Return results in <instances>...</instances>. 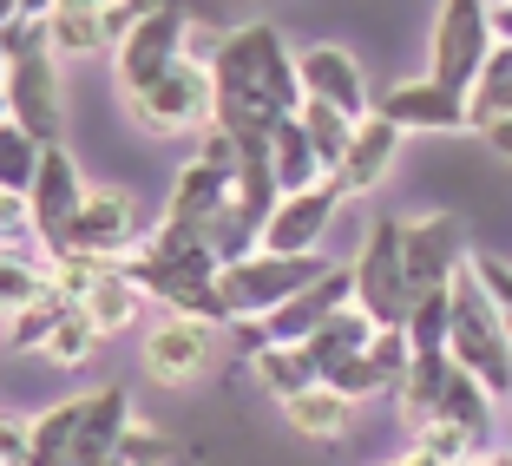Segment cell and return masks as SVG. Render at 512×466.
I'll return each mask as SVG.
<instances>
[{
  "label": "cell",
  "instance_id": "6da1fadb",
  "mask_svg": "<svg viewBox=\"0 0 512 466\" xmlns=\"http://www.w3.org/2000/svg\"><path fill=\"white\" fill-rule=\"evenodd\" d=\"M211 86H217L211 125H224L237 151H270V132L302 112L296 53L283 46L270 20H250L211 46Z\"/></svg>",
  "mask_w": 512,
  "mask_h": 466
},
{
  "label": "cell",
  "instance_id": "7a4b0ae2",
  "mask_svg": "<svg viewBox=\"0 0 512 466\" xmlns=\"http://www.w3.org/2000/svg\"><path fill=\"white\" fill-rule=\"evenodd\" d=\"M125 270L138 276L145 296H158L171 316H197V322H230L224 316V296H217V270L224 256L211 250L204 230H184V224H158L132 256Z\"/></svg>",
  "mask_w": 512,
  "mask_h": 466
},
{
  "label": "cell",
  "instance_id": "3957f363",
  "mask_svg": "<svg viewBox=\"0 0 512 466\" xmlns=\"http://www.w3.org/2000/svg\"><path fill=\"white\" fill-rule=\"evenodd\" d=\"M329 270V256L322 250H243L237 263H224L217 270V296H224V316L230 322H256V316H270L276 302H289L296 289H309L316 276Z\"/></svg>",
  "mask_w": 512,
  "mask_h": 466
},
{
  "label": "cell",
  "instance_id": "277c9868",
  "mask_svg": "<svg viewBox=\"0 0 512 466\" xmlns=\"http://www.w3.org/2000/svg\"><path fill=\"white\" fill-rule=\"evenodd\" d=\"M7 106H14V125H27L40 145H60V132H66V106H60V53L46 46V20H14Z\"/></svg>",
  "mask_w": 512,
  "mask_h": 466
},
{
  "label": "cell",
  "instance_id": "5b68a950",
  "mask_svg": "<svg viewBox=\"0 0 512 466\" xmlns=\"http://www.w3.org/2000/svg\"><path fill=\"white\" fill-rule=\"evenodd\" d=\"M447 296H453L447 355L460 361V368H473L493 394H512V329L499 322V309L486 302V289L467 276V263H460V276H453Z\"/></svg>",
  "mask_w": 512,
  "mask_h": 466
},
{
  "label": "cell",
  "instance_id": "8992f818",
  "mask_svg": "<svg viewBox=\"0 0 512 466\" xmlns=\"http://www.w3.org/2000/svg\"><path fill=\"white\" fill-rule=\"evenodd\" d=\"M355 302H362L375 329H407L414 316V283H407V263H401V217H375L368 224V243L355 250Z\"/></svg>",
  "mask_w": 512,
  "mask_h": 466
},
{
  "label": "cell",
  "instance_id": "52a82bcc",
  "mask_svg": "<svg viewBox=\"0 0 512 466\" xmlns=\"http://www.w3.org/2000/svg\"><path fill=\"white\" fill-rule=\"evenodd\" d=\"M493 20H486V0H440L434 7V40H427V73L453 92H473L486 53H493Z\"/></svg>",
  "mask_w": 512,
  "mask_h": 466
},
{
  "label": "cell",
  "instance_id": "ba28073f",
  "mask_svg": "<svg viewBox=\"0 0 512 466\" xmlns=\"http://www.w3.org/2000/svg\"><path fill=\"white\" fill-rule=\"evenodd\" d=\"M217 86H211V60H178L171 73H158L151 86L125 92V112H132L145 132H191V125H211Z\"/></svg>",
  "mask_w": 512,
  "mask_h": 466
},
{
  "label": "cell",
  "instance_id": "9c48e42d",
  "mask_svg": "<svg viewBox=\"0 0 512 466\" xmlns=\"http://www.w3.org/2000/svg\"><path fill=\"white\" fill-rule=\"evenodd\" d=\"M145 217H138V197L119 184H86V204L73 211L60 250H92V256H132L145 243Z\"/></svg>",
  "mask_w": 512,
  "mask_h": 466
},
{
  "label": "cell",
  "instance_id": "30bf717a",
  "mask_svg": "<svg viewBox=\"0 0 512 466\" xmlns=\"http://www.w3.org/2000/svg\"><path fill=\"white\" fill-rule=\"evenodd\" d=\"M401 263H407L414 296L453 289V276H460V263H467V230H460V217H447V211L407 217L401 224Z\"/></svg>",
  "mask_w": 512,
  "mask_h": 466
},
{
  "label": "cell",
  "instance_id": "8fae6325",
  "mask_svg": "<svg viewBox=\"0 0 512 466\" xmlns=\"http://www.w3.org/2000/svg\"><path fill=\"white\" fill-rule=\"evenodd\" d=\"M184 27H191V0L171 7V14H145V20H138V27L112 46V73H119V86L138 92V86H151L158 73H171V66L184 60Z\"/></svg>",
  "mask_w": 512,
  "mask_h": 466
},
{
  "label": "cell",
  "instance_id": "7c38bea8",
  "mask_svg": "<svg viewBox=\"0 0 512 466\" xmlns=\"http://www.w3.org/2000/svg\"><path fill=\"white\" fill-rule=\"evenodd\" d=\"M217 355V322H197V316H165L158 329L145 335V375L158 388H191Z\"/></svg>",
  "mask_w": 512,
  "mask_h": 466
},
{
  "label": "cell",
  "instance_id": "4fadbf2b",
  "mask_svg": "<svg viewBox=\"0 0 512 466\" xmlns=\"http://www.w3.org/2000/svg\"><path fill=\"white\" fill-rule=\"evenodd\" d=\"M27 204H33V237H40V250H60L73 211L86 204V178H79V165H73V151H66V145L40 151V171H33Z\"/></svg>",
  "mask_w": 512,
  "mask_h": 466
},
{
  "label": "cell",
  "instance_id": "5bb4252c",
  "mask_svg": "<svg viewBox=\"0 0 512 466\" xmlns=\"http://www.w3.org/2000/svg\"><path fill=\"white\" fill-rule=\"evenodd\" d=\"M375 112H388L401 132H473V106L467 92L440 86L434 73L427 79H401V86H388L375 99Z\"/></svg>",
  "mask_w": 512,
  "mask_h": 466
},
{
  "label": "cell",
  "instance_id": "9a60e30c",
  "mask_svg": "<svg viewBox=\"0 0 512 466\" xmlns=\"http://www.w3.org/2000/svg\"><path fill=\"white\" fill-rule=\"evenodd\" d=\"M335 204H342L335 178L309 184V191H283L256 243H263V250H289V256H296V250H322V237H329V224H335Z\"/></svg>",
  "mask_w": 512,
  "mask_h": 466
},
{
  "label": "cell",
  "instance_id": "2e32d148",
  "mask_svg": "<svg viewBox=\"0 0 512 466\" xmlns=\"http://www.w3.org/2000/svg\"><path fill=\"white\" fill-rule=\"evenodd\" d=\"M401 125L388 119V112H368V119H355V138H348L342 165H335V191L342 197H368L381 178L394 171V158H401Z\"/></svg>",
  "mask_w": 512,
  "mask_h": 466
},
{
  "label": "cell",
  "instance_id": "e0dca14e",
  "mask_svg": "<svg viewBox=\"0 0 512 466\" xmlns=\"http://www.w3.org/2000/svg\"><path fill=\"white\" fill-rule=\"evenodd\" d=\"M296 73H302V99L342 106L348 119H368V112H375L368 79H362V66H355L348 46H309V53H296Z\"/></svg>",
  "mask_w": 512,
  "mask_h": 466
},
{
  "label": "cell",
  "instance_id": "ac0fdd59",
  "mask_svg": "<svg viewBox=\"0 0 512 466\" xmlns=\"http://www.w3.org/2000/svg\"><path fill=\"white\" fill-rule=\"evenodd\" d=\"M230 178L237 171L211 165V158H191V165L171 178V197H165V224H184V230H211V217L224 211L230 197Z\"/></svg>",
  "mask_w": 512,
  "mask_h": 466
},
{
  "label": "cell",
  "instance_id": "d6986e66",
  "mask_svg": "<svg viewBox=\"0 0 512 466\" xmlns=\"http://www.w3.org/2000/svg\"><path fill=\"white\" fill-rule=\"evenodd\" d=\"M46 46H53L60 60H112L106 7H53V14H46Z\"/></svg>",
  "mask_w": 512,
  "mask_h": 466
},
{
  "label": "cell",
  "instance_id": "ffe728a7",
  "mask_svg": "<svg viewBox=\"0 0 512 466\" xmlns=\"http://www.w3.org/2000/svg\"><path fill=\"white\" fill-rule=\"evenodd\" d=\"M138 309H145V289H138L132 270H106L86 296H79V316H86L99 335H125L138 322Z\"/></svg>",
  "mask_w": 512,
  "mask_h": 466
},
{
  "label": "cell",
  "instance_id": "44dd1931",
  "mask_svg": "<svg viewBox=\"0 0 512 466\" xmlns=\"http://www.w3.org/2000/svg\"><path fill=\"white\" fill-rule=\"evenodd\" d=\"M348 414H355V401H348L342 388H329V381H316V388H302V394L283 401V421L296 427L302 440H342Z\"/></svg>",
  "mask_w": 512,
  "mask_h": 466
},
{
  "label": "cell",
  "instance_id": "7402d4cb",
  "mask_svg": "<svg viewBox=\"0 0 512 466\" xmlns=\"http://www.w3.org/2000/svg\"><path fill=\"white\" fill-rule=\"evenodd\" d=\"M270 171H276V191H309V184H329V165H322V151L309 145L302 119H283L270 132Z\"/></svg>",
  "mask_w": 512,
  "mask_h": 466
},
{
  "label": "cell",
  "instance_id": "603a6c76",
  "mask_svg": "<svg viewBox=\"0 0 512 466\" xmlns=\"http://www.w3.org/2000/svg\"><path fill=\"white\" fill-rule=\"evenodd\" d=\"M250 368H256V381H263L276 401H289V394H302V388L322 381L309 342H263V348H250Z\"/></svg>",
  "mask_w": 512,
  "mask_h": 466
},
{
  "label": "cell",
  "instance_id": "cb8c5ba5",
  "mask_svg": "<svg viewBox=\"0 0 512 466\" xmlns=\"http://www.w3.org/2000/svg\"><path fill=\"white\" fill-rule=\"evenodd\" d=\"M493 401H499V394L486 388V381L473 375V368H460V361H453L434 414H440V421H453V427H467V434H480V440H486V427H493Z\"/></svg>",
  "mask_w": 512,
  "mask_h": 466
},
{
  "label": "cell",
  "instance_id": "d4e9b609",
  "mask_svg": "<svg viewBox=\"0 0 512 466\" xmlns=\"http://www.w3.org/2000/svg\"><path fill=\"white\" fill-rule=\"evenodd\" d=\"M40 296H46V250L33 263V256H20V243H7L0 250V316H20Z\"/></svg>",
  "mask_w": 512,
  "mask_h": 466
},
{
  "label": "cell",
  "instance_id": "484cf974",
  "mask_svg": "<svg viewBox=\"0 0 512 466\" xmlns=\"http://www.w3.org/2000/svg\"><path fill=\"white\" fill-rule=\"evenodd\" d=\"M302 132H309V145L322 151V165H329V178H335V165H342V151H348V138H355V119H348L342 106H322V99H302Z\"/></svg>",
  "mask_w": 512,
  "mask_h": 466
},
{
  "label": "cell",
  "instance_id": "4316f807",
  "mask_svg": "<svg viewBox=\"0 0 512 466\" xmlns=\"http://www.w3.org/2000/svg\"><path fill=\"white\" fill-rule=\"evenodd\" d=\"M73 427H79V394L60 407H46L40 421H33V460L27 466H66L73 460Z\"/></svg>",
  "mask_w": 512,
  "mask_h": 466
},
{
  "label": "cell",
  "instance_id": "83f0119b",
  "mask_svg": "<svg viewBox=\"0 0 512 466\" xmlns=\"http://www.w3.org/2000/svg\"><path fill=\"white\" fill-rule=\"evenodd\" d=\"M467 106H473V125L512 112V46H493V53H486L480 79H473V92H467Z\"/></svg>",
  "mask_w": 512,
  "mask_h": 466
},
{
  "label": "cell",
  "instance_id": "f1b7e54d",
  "mask_svg": "<svg viewBox=\"0 0 512 466\" xmlns=\"http://www.w3.org/2000/svg\"><path fill=\"white\" fill-rule=\"evenodd\" d=\"M99 342H106V335L92 329V322L79 316V302H73V309L60 316V329L46 335V348H40V355H46V361H60V368H86V361L99 355Z\"/></svg>",
  "mask_w": 512,
  "mask_h": 466
},
{
  "label": "cell",
  "instance_id": "f546056e",
  "mask_svg": "<svg viewBox=\"0 0 512 466\" xmlns=\"http://www.w3.org/2000/svg\"><path fill=\"white\" fill-rule=\"evenodd\" d=\"M40 138L27 132V125H0V184H7V191H33V171H40Z\"/></svg>",
  "mask_w": 512,
  "mask_h": 466
},
{
  "label": "cell",
  "instance_id": "4dcf8cb0",
  "mask_svg": "<svg viewBox=\"0 0 512 466\" xmlns=\"http://www.w3.org/2000/svg\"><path fill=\"white\" fill-rule=\"evenodd\" d=\"M66 309H73V302H66V296H53V289H46L40 302H27V309H20V316H7V342H14L20 355H27V348H33V355H40V348H46V335L60 329V316H66Z\"/></svg>",
  "mask_w": 512,
  "mask_h": 466
},
{
  "label": "cell",
  "instance_id": "1f68e13d",
  "mask_svg": "<svg viewBox=\"0 0 512 466\" xmlns=\"http://www.w3.org/2000/svg\"><path fill=\"white\" fill-rule=\"evenodd\" d=\"M368 368H375L381 394H401L407 368H414V342H407V329H375V335H368Z\"/></svg>",
  "mask_w": 512,
  "mask_h": 466
},
{
  "label": "cell",
  "instance_id": "d6a6232c",
  "mask_svg": "<svg viewBox=\"0 0 512 466\" xmlns=\"http://www.w3.org/2000/svg\"><path fill=\"white\" fill-rule=\"evenodd\" d=\"M414 447H421L427 460H440V466H453V460H480V434H467V427L440 421V414L414 427Z\"/></svg>",
  "mask_w": 512,
  "mask_h": 466
},
{
  "label": "cell",
  "instance_id": "836d02e7",
  "mask_svg": "<svg viewBox=\"0 0 512 466\" xmlns=\"http://www.w3.org/2000/svg\"><path fill=\"white\" fill-rule=\"evenodd\" d=\"M322 381H329V388H342L348 401H368V394H381L375 368H368V348H342V355H329V361H322Z\"/></svg>",
  "mask_w": 512,
  "mask_h": 466
},
{
  "label": "cell",
  "instance_id": "e575fe53",
  "mask_svg": "<svg viewBox=\"0 0 512 466\" xmlns=\"http://www.w3.org/2000/svg\"><path fill=\"white\" fill-rule=\"evenodd\" d=\"M447 322H453V296L447 289H434V296H421L414 302V316H407V342L421 348H447Z\"/></svg>",
  "mask_w": 512,
  "mask_h": 466
},
{
  "label": "cell",
  "instance_id": "d590c367",
  "mask_svg": "<svg viewBox=\"0 0 512 466\" xmlns=\"http://www.w3.org/2000/svg\"><path fill=\"white\" fill-rule=\"evenodd\" d=\"M171 453H178V447H171L158 427L132 421V427H125V440L112 447V466H171Z\"/></svg>",
  "mask_w": 512,
  "mask_h": 466
},
{
  "label": "cell",
  "instance_id": "8d00e7d4",
  "mask_svg": "<svg viewBox=\"0 0 512 466\" xmlns=\"http://www.w3.org/2000/svg\"><path fill=\"white\" fill-rule=\"evenodd\" d=\"M467 276L486 289V302H493L499 322L512 329V263H499V256H486V250H467Z\"/></svg>",
  "mask_w": 512,
  "mask_h": 466
},
{
  "label": "cell",
  "instance_id": "74e56055",
  "mask_svg": "<svg viewBox=\"0 0 512 466\" xmlns=\"http://www.w3.org/2000/svg\"><path fill=\"white\" fill-rule=\"evenodd\" d=\"M27 237H33L27 191H7V184H0V250H7V243H27Z\"/></svg>",
  "mask_w": 512,
  "mask_h": 466
},
{
  "label": "cell",
  "instance_id": "f35d334b",
  "mask_svg": "<svg viewBox=\"0 0 512 466\" xmlns=\"http://www.w3.org/2000/svg\"><path fill=\"white\" fill-rule=\"evenodd\" d=\"M0 460H7V466H27L33 460V421L0 414Z\"/></svg>",
  "mask_w": 512,
  "mask_h": 466
},
{
  "label": "cell",
  "instance_id": "ab89813d",
  "mask_svg": "<svg viewBox=\"0 0 512 466\" xmlns=\"http://www.w3.org/2000/svg\"><path fill=\"white\" fill-rule=\"evenodd\" d=\"M473 132L486 138V151H493V158H506V165H512V112H499V119H480Z\"/></svg>",
  "mask_w": 512,
  "mask_h": 466
},
{
  "label": "cell",
  "instance_id": "60d3db41",
  "mask_svg": "<svg viewBox=\"0 0 512 466\" xmlns=\"http://www.w3.org/2000/svg\"><path fill=\"white\" fill-rule=\"evenodd\" d=\"M486 20H493V40L512 46V0H486Z\"/></svg>",
  "mask_w": 512,
  "mask_h": 466
},
{
  "label": "cell",
  "instance_id": "b9f144b4",
  "mask_svg": "<svg viewBox=\"0 0 512 466\" xmlns=\"http://www.w3.org/2000/svg\"><path fill=\"white\" fill-rule=\"evenodd\" d=\"M132 7V20H145V14H171V7H184V0H125Z\"/></svg>",
  "mask_w": 512,
  "mask_h": 466
},
{
  "label": "cell",
  "instance_id": "7bdbcfd3",
  "mask_svg": "<svg viewBox=\"0 0 512 466\" xmlns=\"http://www.w3.org/2000/svg\"><path fill=\"white\" fill-rule=\"evenodd\" d=\"M7 66H14V27H0V86H7Z\"/></svg>",
  "mask_w": 512,
  "mask_h": 466
},
{
  "label": "cell",
  "instance_id": "ee69618b",
  "mask_svg": "<svg viewBox=\"0 0 512 466\" xmlns=\"http://www.w3.org/2000/svg\"><path fill=\"white\" fill-rule=\"evenodd\" d=\"M53 7H60V0H20V20H46Z\"/></svg>",
  "mask_w": 512,
  "mask_h": 466
},
{
  "label": "cell",
  "instance_id": "f6af8a7d",
  "mask_svg": "<svg viewBox=\"0 0 512 466\" xmlns=\"http://www.w3.org/2000/svg\"><path fill=\"white\" fill-rule=\"evenodd\" d=\"M20 20V0H0V27H14Z\"/></svg>",
  "mask_w": 512,
  "mask_h": 466
},
{
  "label": "cell",
  "instance_id": "bcb514c9",
  "mask_svg": "<svg viewBox=\"0 0 512 466\" xmlns=\"http://www.w3.org/2000/svg\"><path fill=\"white\" fill-rule=\"evenodd\" d=\"M480 466H512V453H480Z\"/></svg>",
  "mask_w": 512,
  "mask_h": 466
},
{
  "label": "cell",
  "instance_id": "7dc6e473",
  "mask_svg": "<svg viewBox=\"0 0 512 466\" xmlns=\"http://www.w3.org/2000/svg\"><path fill=\"white\" fill-rule=\"evenodd\" d=\"M60 7H112V0H60Z\"/></svg>",
  "mask_w": 512,
  "mask_h": 466
},
{
  "label": "cell",
  "instance_id": "c3c4849f",
  "mask_svg": "<svg viewBox=\"0 0 512 466\" xmlns=\"http://www.w3.org/2000/svg\"><path fill=\"white\" fill-rule=\"evenodd\" d=\"M7 119H14V106H7V86H0V125H7Z\"/></svg>",
  "mask_w": 512,
  "mask_h": 466
},
{
  "label": "cell",
  "instance_id": "681fc988",
  "mask_svg": "<svg viewBox=\"0 0 512 466\" xmlns=\"http://www.w3.org/2000/svg\"><path fill=\"white\" fill-rule=\"evenodd\" d=\"M0 466H7V460H0Z\"/></svg>",
  "mask_w": 512,
  "mask_h": 466
}]
</instances>
